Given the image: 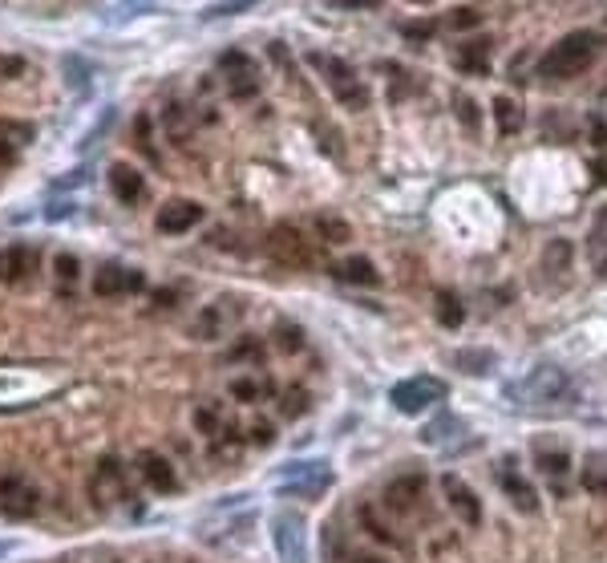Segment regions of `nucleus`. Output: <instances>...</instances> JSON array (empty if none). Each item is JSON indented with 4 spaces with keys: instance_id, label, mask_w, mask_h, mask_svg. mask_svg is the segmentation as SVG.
Listing matches in <instances>:
<instances>
[{
    "instance_id": "nucleus-45",
    "label": "nucleus",
    "mask_w": 607,
    "mask_h": 563,
    "mask_svg": "<svg viewBox=\"0 0 607 563\" xmlns=\"http://www.w3.org/2000/svg\"><path fill=\"white\" fill-rule=\"evenodd\" d=\"M591 174H595L599 183H607V158H595V163H591Z\"/></svg>"
},
{
    "instance_id": "nucleus-34",
    "label": "nucleus",
    "mask_w": 607,
    "mask_h": 563,
    "mask_svg": "<svg viewBox=\"0 0 607 563\" xmlns=\"http://www.w3.org/2000/svg\"><path fill=\"white\" fill-rule=\"evenodd\" d=\"M534 462H539V470H547V474H567L571 458H567V450H547V454H539Z\"/></svg>"
},
{
    "instance_id": "nucleus-20",
    "label": "nucleus",
    "mask_w": 607,
    "mask_h": 563,
    "mask_svg": "<svg viewBox=\"0 0 607 563\" xmlns=\"http://www.w3.org/2000/svg\"><path fill=\"white\" fill-rule=\"evenodd\" d=\"M162 126H166V134L178 142V147H186V142H191V130H194V126H191V114H186L183 102L170 98L166 106H162Z\"/></svg>"
},
{
    "instance_id": "nucleus-24",
    "label": "nucleus",
    "mask_w": 607,
    "mask_h": 563,
    "mask_svg": "<svg viewBox=\"0 0 607 563\" xmlns=\"http://www.w3.org/2000/svg\"><path fill=\"white\" fill-rule=\"evenodd\" d=\"M194 430L207 433V438H219V433H227V422L215 406H194Z\"/></svg>"
},
{
    "instance_id": "nucleus-46",
    "label": "nucleus",
    "mask_w": 607,
    "mask_h": 563,
    "mask_svg": "<svg viewBox=\"0 0 607 563\" xmlns=\"http://www.w3.org/2000/svg\"><path fill=\"white\" fill-rule=\"evenodd\" d=\"M348 563H388V559H380V555H353Z\"/></svg>"
},
{
    "instance_id": "nucleus-31",
    "label": "nucleus",
    "mask_w": 607,
    "mask_h": 563,
    "mask_svg": "<svg viewBox=\"0 0 607 563\" xmlns=\"http://www.w3.org/2000/svg\"><path fill=\"white\" fill-rule=\"evenodd\" d=\"M453 114L461 118V126H466V130H478V126H482L478 106H474V98H469V94H453Z\"/></svg>"
},
{
    "instance_id": "nucleus-14",
    "label": "nucleus",
    "mask_w": 607,
    "mask_h": 563,
    "mask_svg": "<svg viewBox=\"0 0 607 563\" xmlns=\"http://www.w3.org/2000/svg\"><path fill=\"white\" fill-rule=\"evenodd\" d=\"M421 498H425V478L421 474H409V478H397L385 487V503L393 514H409L421 506Z\"/></svg>"
},
{
    "instance_id": "nucleus-32",
    "label": "nucleus",
    "mask_w": 607,
    "mask_h": 563,
    "mask_svg": "<svg viewBox=\"0 0 607 563\" xmlns=\"http://www.w3.org/2000/svg\"><path fill=\"white\" fill-rule=\"evenodd\" d=\"M361 527L369 531L372 539H380V543H397V535L385 527V523L377 519V511H372V506H361Z\"/></svg>"
},
{
    "instance_id": "nucleus-29",
    "label": "nucleus",
    "mask_w": 607,
    "mask_h": 563,
    "mask_svg": "<svg viewBox=\"0 0 607 563\" xmlns=\"http://www.w3.org/2000/svg\"><path fill=\"white\" fill-rule=\"evenodd\" d=\"M259 357H263V341H255V336H239V341L227 349V361H235V365H239V361H259Z\"/></svg>"
},
{
    "instance_id": "nucleus-21",
    "label": "nucleus",
    "mask_w": 607,
    "mask_h": 563,
    "mask_svg": "<svg viewBox=\"0 0 607 563\" xmlns=\"http://www.w3.org/2000/svg\"><path fill=\"white\" fill-rule=\"evenodd\" d=\"M433 312H437V325H445V328H458L466 320V308H461V300L450 288H437L433 292Z\"/></svg>"
},
{
    "instance_id": "nucleus-2",
    "label": "nucleus",
    "mask_w": 607,
    "mask_h": 563,
    "mask_svg": "<svg viewBox=\"0 0 607 563\" xmlns=\"http://www.w3.org/2000/svg\"><path fill=\"white\" fill-rule=\"evenodd\" d=\"M510 398L522 401L531 409H550V406H563L571 398V377L555 365H534L526 377H518L510 385Z\"/></svg>"
},
{
    "instance_id": "nucleus-17",
    "label": "nucleus",
    "mask_w": 607,
    "mask_h": 563,
    "mask_svg": "<svg viewBox=\"0 0 607 563\" xmlns=\"http://www.w3.org/2000/svg\"><path fill=\"white\" fill-rule=\"evenodd\" d=\"M453 66H458V74L486 77V74H490V41H486V37H478V41L461 45L458 58H453Z\"/></svg>"
},
{
    "instance_id": "nucleus-9",
    "label": "nucleus",
    "mask_w": 607,
    "mask_h": 563,
    "mask_svg": "<svg viewBox=\"0 0 607 563\" xmlns=\"http://www.w3.org/2000/svg\"><path fill=\"white\" fill-rule=\"evenodd\" d=\"M445 393V385L437 377H405V381L393 385V406L401 414H421L425 406H433Z\"/></svg>"
},
{
    "instance_id": "nucleus-41",
    "label": "nucleus",
    "mask_w": 607,
    "mask_h": 563,
    "mask_svg": "<svg viewBox=\"0 0 607 563\" xmlns=\"http://www.w3.org/2000/svg\"><path fill=\"white\" fill-rule=\"evenodd\" d=\"M433 29H437V25H433V21H413V25H405V33H409V37H413V41H425V37H429V33H433Z\"/></svg>"
},
{
    "instance_id": "nucleus-16",
    "label": "nucleus",
    "mask_w": 607,
    "mask_h": 563,
    "mask_svg": "<svg viewBox=\"0 0 607 563\" xmlns=\"http://www.w3.org/2000/svg\"><path fill=\"white\" fill-rule=\"evenodd\" d=\"M110 191L118 195V203H126V207H134V203H142L146 199L142 174H138L129 163H113L110 166Z\"/></svg>"
},
{
    "instance_id": "nucleus-22",
    "label": "nucleus",
    "mask_w": 607,
    "mask_h": 563,
    "mask_svg": "<svg viewBox=\"0 0 607 563\" xmlns=\"http://www.w3.org/2000/svg\"><path fill=\"white\" fill-rule=\"evenodd\" d=\"M223 320H227L223 304H210V308H202L199 317H194V328H191V333L199 336V341H215V336H223Z\"/></svg>"
},
{
    "instance_id": "nucleus-42",
    "label": "nucleus",
    "mask_w": 607,
    "mask_h": 563,
    "mask_svg": "<svg viewBox=\"0 0 607 563\" xmlns=\"http://www.w3.org/2000/svg\"><path fill=\"white\" fill-rule=\"evenodd\" d=\"M251 438H255V442H272L275 438L272 422H255V425H251Z\"/></svg>"
},
{
    "instance_id": "nucleus-12",
    "label": "nucleus",
    "mask_w": 607,
    "mask_h": 563,
    "mask_svg": "<svg viewBox=\"0 0 607 563\" xmlns=\"http://www.w3.org/2000/svg\"><path fill=\"white\" fill-rule=\"evenodd\" d=\"M442 495L450 498L453 514H458L461 523H469V527H478V523H482V503H478V495L458 478V474H442Z\"/></svg>"
},
{
    "instance_id": "nucleus-18",
    "label": "nucleus",
    "mask_w": 607,
    "mask_h": 563,
    "mask_svg": "<svg viewBox=\"0 0 607 563\" xmlns=\"http://www.w3.org/2000/svg\"><path fill=\"white\" fill-rule=\"evenodd\" d=\"M502 490H506V498L518 506L522 514H539V495H534V487L526 478H518L510 466H502Z\"/></svg>"
},
{
    "instance_id": "nucleus-40",
    "label": "nucleus",
    "mask_w": 607,
    "mask_h": 563,
    "mask_svg": "<svg viewBox=\"0 0 607 563\" xmlns=\"http://www.w3.org/2000/svg\"><path fill=\"white\" fill-rule=\"evenodd\" d=\"M255 0H231V4H215V9H207L202 17H227V13H243V9H251Z\"/></svg>"
},
{
    "instance_id": "nucleus-13",
    "label": "nucleus",
    "mask_w": 607,
    "mask_h": 563,
    "mask_svg": "<svg viewBox=\"0 0 607 563\" xmlns=\"http://www.w3.org/2000/svg\"><path fill=\"white\" fill-rule=\"evenodd\" d=\"M202 223V207L191 203V199H170L158 211V231L162 236H183V231L199 228Z\"/></svg>"
},
{
    "instance_id": "nucleus-43",
    "label": "nucleus",
    "mask_w": 607,
    "mask_h": 563,
    "mask_svg": "<svg viewBox=\"0 0 607 563\" xmlns=\"http://www.w3.org/2000/svg\"><path fill=\"white\" fill-rule=\"evenodd\" d=\"M332 4H340V9H372L377 0H332Z\"/></svg>"
},
{
    "instance_id": "nucleus-33",
    "label": "nucleus",
    "mask_w": 607,
    "mask_h": 563,
    "mask_svg": "<svg viewBox=\"0 0 607 563\" xmlns=\"http://www.w3.org/2000/svg\"><path fill=\"white\" fill-rule=\"evenodd\" d=\"M263 389H272V385H259V381H251V377L231 381V398L235 401H259V398H263Z\"/></svg>"
},
{
    "instance_id": "nucleus-19",
    "label": "nucleus",
    "mask_w": 607,
    "mask_h": 563,
    "mask_svg": "<svg viewBox=\"0 0 607 563\" xmlns=\"http://www.w3.org/2000/svg\"><path fill=\"white\" fill-rule=\"evenodd\" d=\"M332 276L336 280H344V284H361V288H369V284H377V268H372L364 255H348V260H340L336 268H332Z\"/></svg>"
},
{
    "instance_id": "nucleus-26",
    "label": "nucleus",
    "mask_w": 607,
    "mask_h": 563,
    "mask_svg": "<svg viewBox=\"0 0 607 563\" xmlns=\"http://www.w3.org/2000/svg\"><path fill=\"white\" fill-rule=\"evenodd\" d=\"M453 365L461 369V373H486V369H490V353L486 349H461L458 357H453Z\"/></svg>"
},
{
    "instance_id": "nucleus-39",
    "label": "nucleus",
    "mask_w": 607,
    "mask_h": 563,
    "mask_svg": "<svg viewBox=\"0 0 607 563\" xmlns=\"http://www.w3.org/2000/svg\"><path fill=\"white\" fill-rule=\"evenodd\" d=\"M308 406V398H304V389H299V385H288V393H283V414H299V409Z\"/></svg>"
},
{
    "instance_id": "nucleus-23",
    "label": "nucleus",
    "mask_w": 607,
    "mask_h": 563,
    "mask_svg": "<svg viewBox=\"0 0 607 563\" xmlns=\"http://www.w3.org/2000/svg\"><path fill=\"white\" fill-rule=\"evenodd\" d=\"M494 122H498V130L506 134H518L522 130V106H518L514 98H494Z\"/></svg>"
},
{
    "instance_id": "nucleus-35",
    "label": "nucleus",
    "mask_w": 607,
    "mask_h": 563,
    "mask_svg": "<svg viewBox=\"0 0 607 563\" xmlns=\"http://www.w3.org/2000/svg\"><path fill=\"white\" fill-rule=\"evenodd\" d=\"M53 268H57V280H61V288H65V284L73 288V280L81 276V264H77V255H69V252H65V255H57V264H53Z\"/></svg>"
},
{
    "instance_id": "nucleus-30",
    "label": "nucleus",
    "mask_w": 607,
    "mask_h": 563,
    "mask_svg": "<svg viewBox=\"0 0 607 563\" xmlns=\"http://www.w3.org/2000/svg\"><path fill=\"white\" fill-rule=\"evenodd\" d=\"M571 268V244L567 239H550L547 244V272H567Z\"/></svg>"
},
{
    "instance_id": "nucleus-47",
    "label": "nucleus",
    "mask_w": 607,
    "mask_h": 563,
    "mask_svg": "<svg viewBox=\"0 0 607 563\" xmlns=\"http://www.w3.org/2000/svg\"><path fill=\"white\" fill-rule=\"evenodd\" d=\"M8 158H13V150H8L4 142H0V163H8Z\"/></svg>"
},
{
    "instance_id": "nucleus-7",
    "label": "nucleus",
    "mask_w": 607,
    "mask_h": 563,
    "mask_svg": "<svg viewBox=\"0 0 607 563\" xmlns=\"http://www.w3.org/2000/svg\"><path fill=\"white\" fill-rule=\"evenodd\" d=\"M267 252H272V260H280L283 268H304V264L312 260L308 239L296 223H275V228L267 231Z\"/></svg>"
},
{
    "instance_id": "nucleus-27",
    "label": "nucleus",
    "mask_w": 607,
    "mask_h": 563,
    "mask_svg": "<svg viewBox=\"0 0 607 563\" xmlns=\"http://www.w3.org/2000/svg\"><path fill=\"white\" fill-rule=\"evenodd\" d=\"M134 147L142 150L150 163H158V150H154V130H150V118H146V114L134 118Z\"/></svg>"
},
{
    "instance_id": "nucleus-10",
    "label": "nucleus",
    "mask_w": 607,
    "mask_h": 563,
    "mask_svg": "<svg viewBox=\"0 0 607 563\" xmlns=\"http://www.w3.org/2000/svg\"><path fill=\"white\" fill-rule=\"evenodd\" d=\"M37 247L29 244H13L0 252V284L4 288H24L32 276H37Z\"/></svg>"
},
{
    "instance_id": "nucleus-25",
    "label": "nucleus",
    "mask_w": 607,
    "mask_h": 563,
    "mask_svg": "<svg viewBox=\"0 0 607 563\" xmlns=\"http://www.w3.org/2000/svg\"><path fill=\"white\" fill-rule=\"evenodd\" d=\"M458 430H461V422L453 414H437L433 425H425V430H421V442H445L450 433H458Z\"/></svg>"
},
{
    "instance_id": "nucleus-1",
    "label": "nucleus",
    "mask_w": 607,
    "mask_h": 563,
    "mask_svg": "<svg viewBox=\"0 0 607 563\" xmlns=\"http://www.w3.org/2000/svg\"><path fill=\"white\" fill-rule=\"evenodd\" d=\"M603 49V37L591 33V29H579V33H567L563 41H555L547 53H542L539 69L542 77H550V82H558V77H575L583 74V69L595 61V53Z\"/></svg>"
},
{
    "instance_id": "nucleus-37",
    "label": "nucleus",
    "mask_w": 607,
    "mask_h": 563,
    "mask_svg": "<svg viewBox=\"0 0 607 563\" xmlns=\"http://www.w3.org/2000/svg\"><path fill=\"white\" fill-rule=\"evenodd\" d=\"M478 21H482V17H478L474 9H453L450 17H445V25H450V29H461V33H466V29H474Z\"/></svg>"
},
{
    "instance_id": "nucleus-28",
    "label": "nucleus",
    "mask_w": 607,
    "mask_h": 563,
    "mask_svg": "<svg viewBox=\"0 0 607 563\" xmlns=\"http://www.w3.org/2000/svg\"><path fill=\"white\" fill-rule=\"evenodd\" d=\"M316 228H320V236L328 239V244H348V236H353V231H348V223L340 219V215H320V219H316Z\"/></svg>"
},
{
    "instance_id": "nucleus-49",
    "label": "nucleus",
    "mask_w": 607,
    "mask_h": 563,
    "mask_svg": "<svg viewBox=\"0 0 607 563\" xmlns=\"http://www.w3.org/2000/svg\"><path fill=\"white\" fill-rule=\"evenodd\" d=\"M417 4H429V0H417Z\"/></svg>"
},
{
    "instance_id": "nucleus-4",
    "label": "nucleus",
    "mask_w": 607,
    "mask_h": 563,
    "mask_svg": "<svg viewBox=\"0 0 607 563\" xmlns=\"http://www.w3.org/2000/svg\"><path fill=\"white\" fill-rule=\"evenodd\" d=\"M0 409H29L53 393L37 369H0Z\"/></svg>"
},
{
    "instance_id": "nucleus-48",
    "label": "nucleus",
    "mask_w": 607,
    "mask_h": 563,
    "mask_svg": "<svg viewBox=\"0 0 607 563\" xmlns=\"http://www.w3.org/2000/svg\"><path fill=\"white\" fill-rule=\"evenodd\" d=\"M4 551H8V547H4V543H0V555H4Z\"/></svg>"
},
{
    "instance_id": "nucleus-11",
    "label": "nucleus",
    "mask_w": 607,
    "mask_h": 563,
    "mask_svg": "<svg viewBox=\"0 0 607 563\" xmlns=\"http://www.w3.org/2000/svg\"><path fill=\"white\" fill-rule=\"evenodd\" d=\"M146 280L138 276V272H129V268H121V264H102V268L94 272V292L97 296H105V300H118V296H129V292H138Z\"/></svg>"
},
{
    "instance_id": "nucleus-36",
    "label": "nucleus",
    "mask_w": 607,
    "mask_h": 563,
    "mask_svg": "<svg viewBox=\"0 0 607 563\" xmlns=\"http://www.w3.org/2000/svg\"><path fill=\"white\" fill-rule=\"evenodd\" d=\"M275 341H280V349L296 353L299 344H304V336H299V328H291V320H280V325H275Z\"/></svg>"
},
{
    "instance_id": "nucleus-5",
    "label": "nucleus",
    "mask_w": 607,
    "mask_h": 563,
    "mask_svg": "<svg viewBox=\"0 0 607 563\" xmlns=\"http://www.w3.org/2000/svg\"><path fill=\"white\" fill-rule=\"evenodd\" d=\"M312 61H316V69L324 74V82L332 85V94H336L340 106H348V110H364V106H369V94H364L361 77H356L340 58H324V53H312Z\"/></svg>"
},
{
    "instance_id": "nucleus-6",
    "label": "nucleus",
    "mask_w": 607,
    "mask_h": 563,
    "mask_svg": "<svg viewBox=\"0 0 607 563\" xmlns=\"http://www.w3.org/2000/svg\"><path fill=\"white\" fill-rule=\"evenodd\" d=\"M272 543H275L280 563H308V531H304V519H299V514H291V511L275 514Z\"/></svg>"
},
{
    "instance_id": "nucleus-15",
    "label": "nucleus",
    "mask_w": 607,
    "mask_h": 563,
    "mask_svg": "<svg viewBox=\"0 0 607 563\" xmlns=\"http://www.w3.org/2000/svg\"><path fill=\"white\" fill-rule=\"evenodd\" d=\"M138 474H142V482L150 490H158V495H170V490L178 487L174 478V466L166 462L162 454H154V450H146V454H138Z\"/></svg>"
},
{
    "instance_id": "nucleus-8",
    "label": "nucleus",
    "mask_w": 607,
    "mask_h": 563,
    "mask_svg": "<svg viewBox=\"0 0 607 563\" xmlns=\"http://www.w3.org/2000/svg\"><path fill=\"white\" fill-rule=\"evenodd\" d=\"M219 69H223L227 94H231L235 102H251L259 94V74H255L247 53H235V49L223 53V58H219Z\"/></svg>"
},
{
    "instance_id": "nucleus-38",
    "label": "nucleus",
    "mask_w": 607,
    "mask_h": 563,
    "mask_svg": "<svg viewBox=\"0 0 607 563\" xmlns=\"http://www.w3.org/2000/svg\"><path fill=\"white\" fill-rule=\"evenodd\" d=\"M587 487L599 490V495H607V466H603V458L587 466Z\"/></svg>"
},
{
    "instance_id": "nucleus-44",
    "label": "nucleus",
    "mask_w": 607,
    "mask_h": 563,
    "mask_svg": "<svg viewBox=\"0 0 607 563\" xmlns=\"http://www.w3.org/2000/svg\"><path fill=\"white\" fill-rule=\"evenodd\" d=\"M591 142H595V147H607V126L603 122L591 126Z\"/></svg>"
},
{
    "instance_id": "nucleus-3",
    "label": "nucleus",
    "mask_w": 607,
    "mask_h": 563,
    "mask_svg": "<svg viewBox=\"0 0 607 563\" xmlns=\"http://www.w3.org/2000/svg\"><path fill=\"white\" fill-rule=\"evenodd\" d=\"M40 506V487L24 470H4L0 474V514L13 523H29Z\"/></svg>"
}]
</instances>
